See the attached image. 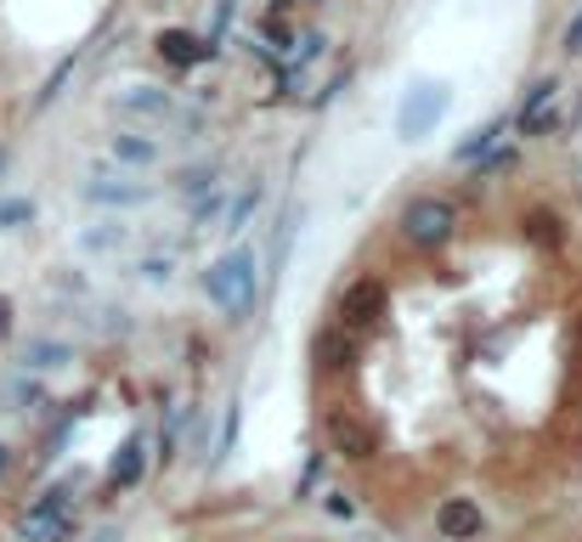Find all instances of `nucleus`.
<instances>
[{"label": "nucleus", "instance_id": "f257e3e1", "mask_svg": "<svg viewBox=\"0 0 582 542\" xmlns=\"http://www.w3.org/2000/svg\"><path fill=\"white\" fill-rule=\"evenodd\" d=\"M204 294L221 305L226 317H244L249 305H254V249L221 255V260L204 271Z\"/></svg>", "mask_w": 582, "mask_h": 542}, {"label": "nucleus", "instance_id": "f03ea898", "mask_svg": "<svg viewBox=\"0 0 582 542\" xmlns=\"http://www.w3.org/2000/svg\"><path fill=\"white\" fill-rule=\"evenodd\" d=\"M74 537V486H51L17 515V542H69Z\"/></svg>", "mask_w": 582, "mask_h": 542}, {"label": "nucleus", "instance_id": "7ed1b4c3", "mask_svg": "<svg viewBox=\"0 0 582 542\" xmlns=\"http://www.w3.org/2000/svg\"><path fill=\"white\" fill-rule=\"evenodd\" d=\"M452 226H459V215H452L447 198H413L402 210V237L413 249H441L452 237Z\"/></svg>", "mask_w": 582, "mask_h": 542}, {"label": "nucleus", "instance_id": "20e7f679", "mask_svg": "<svg viewBox=\"0 0 582 542\" xmlns=\"http://www.w3.org/2000/svg\"><path fill=\"white\" fill-rule=\"evenodd\" d=\"M322 440H329V452L345 458V463H368L379 452V440L363 419H351V413H329L322 419Z\"/></svg>", "mask_w": 582, "mask_h": 542}, {"label": "nucleus", "instance_id": "39448f33", "mask_svg": "<svg viewBox=\"0 0 582 542\" xmlns=\"http://www.w3.org/2000/svg\"><path fill=\"white\" fill-rule=\"evenodd\" d=\"M384 299H391V294H384L379 278L345 283V288H340V305H334V311H340V328H368L373 317H384Z\"/></svg>", "mask_w": 582, "mask_h": 542}, {"label": "nucleus", "instance_id": "423d86ee", "mask_svg": "<svg viewBox=\"0 0 582 542\" xmlns=\"http://www.w3.org/2000/svg\"><path fill=\"white\" fill-rule=\"evenodd\" d=\"M114 114L119 119H147V125H165L176 114V96L165 85H131V91H119L114 96Z\"/></svg>", "mask_w": 582, "mask_h": 542}, {"label": "nucleus", "instance_id": "0eeeda50", "mask_svg": "<svg viewBox=\"0 0 582 542\" xmlns=\"http://www.w3.org/2000/svg\"><path fill=\"white\" fill-rule=\"evenodd\" d=\"M555 102H560V80H537L521 102V114H514V125H521V136H548L560 119H555Z\"/></svg>", "mask_w": 582, "mask_h": 542}, {"label": "nucleus", "instance_id": "6e6552de", "mask_svg": "<svg viewBox=\"0 0 582 542\" xmlns=\"http://www.w3.org/2000/svg\"><path fill=\"white\" fill-rule=\"evenodd\" d=\"M85 203H108V210H142L153 203L147 181H124V176H91L85 181Z\"/></svg>", "mask_w": 582, "mask_h": 542}, {"label": "nucleus", "instance_id": "1a4fd4ad", "mask_svg": "<svg viewBox=\"0 0 582 542\" xmlns=\"http://www.w3.org/2000/svg\"><path fill=\"white\" fill-rule=\"evenodd\" d=\"M108 153H114L119 169H153L158 158H165V142H158V136H142V130H114Z\"/></svg>", "mask_w": 582, "mask_h": 542}, {"label": "nucleus", "instance_id": "9d476101", "mask_svg": "<svg viewBox=\"0 0 582 542\" xmlns=\"http://www.w3.org/2000/svg\"><path fill=\"white\" fill-rule=\"evenodd\" d=\"M153 46H158V57H165L170 68H199V62L215 57V40H199V34H187V28H165Z\"/></svg>", "mask_w": 582, "mask_h": 542}, {"label": "nucleus", "instance_id": "9b49d317", "mask_svg": "<svg viewBox=\"0 0 582 542\" xmlns=\"http://www.w3.org/2000/svg\"><path fill=\"white\" fill-rule=\"evenodd\" d=\"M480 503H470V497H447L441 508H436V531L447 537V542H470V537H480Z\"/></svg>", "mask_w": 582, "mask_h": 542}, {"label": "nucleus", "instance_id": "f8f14e48", "mask_svg": "<svg viewBox=\"0 0 582 542\" xmlns=\"http://www.w3.org/2000/svg\"><path fill=\"white\" fill-rule=\"evenodd\" d=\"M74 362V351H69V339H46V333H35L23 345V373H57V367H69Z\"/></svg>", "mask_w": 582, "mask_h": 542}, {"label": "nucleus", "instance_id": "ddd939ff", "mask_svg": "<svg viewBox=\"0 0 582 542\" xmlns=\"http://www.w3.org/2000/svg\"><path fill=\"white\" fill-rule=\"evenodd\" d=\"M142 469H147V458H142V440H124L119 458H114V469H108V481L124 492V486H136V481H142Z\"/></svg>", "mask_w": 582, "mask_h": 542}, {"label": "nucleus", "instance_id": "4468645a", "mask_svg": "<svg viewBox=\"0 0 582 542\" xmlns=\"http://www.w3.org/2000/svg\"><path fill=\"white\" fill-rule=\"evenodd\" d=\"M447 108V96L441 91H430V85H418V96L407 102V114H402V130L407 136H418V119H430V114H441Z\"/></svg>", "mask_w": 582, "mask_h": 542}, {"label": "nucleus", "instance_id": "2eb2a0df", "mask_svg": "<svg viewBox=\"0 0 582 542\" xmlns=\"http://www.w3.org/2000/svg\"><path fill=\"white\" fill-rule=\"evenodd\" d=\"M210 187H221V164H187L181 176H176V192H181V198H199V192H210Z\"/></svg>", "mask_w": 582, "mask_h": 542}, {"label": "nucleus", "instance_id": "dca6fc26", "mask_svg": "<svg viewBox=\"0 0 582 542\" xmlns=\"http://www.w3.org/2000/svg\"><path fill=\"white\" fill-rule=\"evenodd\" d=\"M0 401H7L12 413H28V406H46V390H40L35 379H28V373H17V379H12L7 390H0Z\"/></svg>", "mask_w": 582, "mask_h": 542}, {"label": "nucleus", "instance_id": "f3484780", "mask_svg": "<svg viewBox=\"0 0 582 542\" xmlns=\"http://www.w3.org/2000/svg\"><path fill=\"white\" fill-rule=\"evenodd\" d=\"M35 221V198H0V232H17Z\"/></svg>", "mask_w": 582, "mask_h": 542}, {"label": "nucleus", "instance_id": "a211bd4d", "mask_svg": "<svg viewBox=\"0 0 582 542\" xmlns=\"http://www.w3.org/2000/svg\"><path fill=\"white\" fill-rule=\"evenodd\" d=\"M254 203H261V181H254V187L233 203V215H226V226H221V232H226V237H238V232L249 226V215H254Z\"/></svg>", "mask_w": 582, "mask_h": 542}, {"label": "nucleus", "instance_id": "6ab92c4d", "mask_svg": "<svg viewBox=\"0 0 582 542\" xmlns=\"http://www.w3.org/2000/svg\"><path fill=\"white\" fill-rule=\"evenodd\" d=\"M80 249H91V255H114V249H124V226H103V232H85V237H80Z\"/></svg>", "mask_w": 582, "mask_h": 542}, {"label": "nucleus", "instance_id": "aec40b11", "mask_svg": "<svg viewBox=\"0 0 582 542\" xmlns=\"http://www.w3.org/2000/svg\"><path fill=\"white\" fill-rule=\"evenodd\" d=\"M221 203H226V192H221V187L199 192V198H192V221H199V226H215V215H221Z\"/></svg>", "mask_w": 582, "mask_h": 542}, {"label": "nucleus", "instance_id": "412c9836", "mask_svg": "<svg viewBox=\"0 0 582 542\" xmlns=\"http://www.w3.org/2000/svg\"><path fill=\"white\" fill-rule=\"evenodd\" d=\"M142 278H147V283H170V278H176V260H170V255H165V260L147 255V260H142Z\"/></svg>", "mask_w": 582, "mask_h": 542}, {"label": "nucleus", "instance_id": "4be33fe9", "mask_svg": "<svg viewBox=\"0 0 582 542\" xmlns=\"http://www.w3.org/2000/svg\"><path fill=\"white\" fill-rule=\"evenodd\" d=\"M566 51H571V57H582V12L566 23Z\"/></svg>", "mask_w": 582, "mask_h": 542}, {"label": "nucleus", "instance_id": "5701e85b", "mask_svg": "<svg viewBox=\"0 0 582 542\" xmlns=\"http://www.w3.org/2000/svg\"><path fill=\"white\" fill-rule=\"evenodd\" d=\"M176 447H181V435H176V429H165V435H158V458H165V463L176 458Z\"/></svg>", "mask_w": 582, "mask_h": 542}, {"label": "nucleus", "instance_id": "b1692460", "mask_svg": "<svg viewBox=\"0 0 582 542\" xmlns=\"http://www.w3.org/2000/svg\"><path fill=\"white\" fill-rule=\"evenodd\" d=\"M7 333H12V299L0 294V339H7Z\"/></svg>", "mask_w": 582, "mask_h": 542}, {"label": "nucleus", "instance_id": "393cba45", "mask_svg": "<svg viewBox=\"0 0 582 542\" xmlns=\"http://www.w3.org/2000/svg\"><path fill=\"white\" fill-rule=\"evenodd\" d=\"M7 469H12V447L0 440V481H7Z\"/></svg>", "mask_w": 582, "mask_h": 542}, {"label": "nucleus", "instance_id": "a878e982", "mask_svg": "<svg viewBox=\"0 0 582 542\" xmlns=\"http://www.w3.org/2000/svg\"><path fill=\"white\" fill-rule=\"evenodd\" d=\"M0 169H7V153H0Z\"/></svg>", "mask_w": 582, "mask_h": 542}]
</instances>
